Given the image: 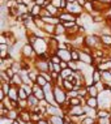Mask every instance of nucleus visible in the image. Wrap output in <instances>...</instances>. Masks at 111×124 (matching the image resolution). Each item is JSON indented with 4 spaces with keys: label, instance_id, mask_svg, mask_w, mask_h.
Here are the masks:
<instances>
[{
    "label": "nucleus",
    "instance_id": "obj_8",
    "mask_svg": "<svg viewBox=\"0 0 111 124\" xmlns=\"http://www.w3.org/2000/svg\"><path fill=\"white\" fill-rule=\"evenodd\" d=\"M85 105H88L89 107H92V108H98V106H99L98 97H88Z\"/></svg>",
    "mask_w": 111,
    "mask_h": 124
},
{
    "label": "nucleus",
    "instance_id": "obj_30",
    "mask_svg": "<svg viewBox=\"0 0 111 124\" xmlns=\"http://www.w3.org/2000/svg\"><path fill=\"white\" fill-rule=\"evenodd\" d=\"M110 93H111V88H110Z\"/></svg>",
    "mask_w": 111,
    "mask_h": 124
},
{
    "label": "nucleus",
    "instance_id": "obj_15",
    "mask_svg": "<svg viewBox=\"0 0 111 124\" xmlns=\"http://www.w3.org/2000/svg\"><path fill=\"white\" fill-rule=\"evenodd\" d=\"M69 106H82V99L80 97H73V98H68Z\"/></svg>",
    "mask_w": 111,
    "mask_h": 124
},
{
    "label": "nucleus",
    "instance_id": "obj_13",
    "mask_svg": "<svg viewBox=\"0 0 111 124\" xmlns=\"http://www.w3.org/2000/svg\"><path fill=\"white\" fill-rule=\"evenodd\" d=\"M67 33V29L65 26L63 25V22H60V24H58L55 26V35L54 37H60V35H65Z\"/></svg>",
    "mask_w": 111,
    "mask_h": 124
},
{
    "label": "nucleus",
    "instance_id": "obj_22",
    "mask_svg": "<svg viewBox=\"0 0 111 124\" xmlns=\"http://www.w3.org/2000/svg\"><path fill=\"white\" fill-rule=\"evenodd\" d=\"M50 60H51L54 64H60V62H62V59H60L58 55H52L51 58H50Z\"/></svg>",
    "mask_w": 111,
    "mask_h": 124
},
{
    "label": "nucleus",
    "instance_id": "obj_4",
    "mask_svg": "<svg viewBox=\"0 0 111 124\" xmlns=\"http://www.w3.org/2000/svg\"><path fill=\"white\" fill-rule=\"evenodd\" d=\"M56 55H58L62 60H64V62L72 60V58H71V50H68V48H59L58 52H56Z\"/></svg>",
    "mask_w": 111,
    "mask_h": 124
},
{
    "label": "nucleus",
    "instance_id": "obj_18",
    "mask_svg": "<svg viewBox=\"0 0 111 124\" xmlns=\"http://www.w3.org/2000/svg\"><path fill=\"white\" fill-rule=\"evenodd\" d=\"M73 73H75V72H73V71H72V69H71V68H69V67H68V68H65V69H63V71H62V72H60V75H62V77H63V78H64V80H65V78H68V77H69V76H72V75H73Z\"/></svg>",
    "mask_w": 111,
    "mask_h": 124
},
{
    "label": "nucleus",
    "instance_id": "obj_26",
    "mask_svg": "<svg viewBox=\"0 0 111 124\" xmlns=\"http://www.w3.org/2000/svg\"><path fill=\"white\" fill-rule=\"evenodd\" d=\"M12 124H21V123H20V122H18V120H15V122H13Z\"/></svg>",
    "mask_w": 111,
    "mask_h": 124
},
{
    "label": "nucleus",
    "instance_id": "obj_19",
    "mask_svg": "<svg viewBox=\"0 0 111 124\" xmlns=\"http://www.w3.org/2000/svg\"><path fill=\"white\" fill-rule=\"evenodd\" d=\"M28 98H29V94L25 92V89L22 86H20L18 88V99H28Z\"/></svg>",
    "mask_w": 111,
    "mask_h": 124
},
{
    "label": "nucleus",
    "instance_id": "obj_24",
    "mask_svg": "<svg viewBox=\"0 0 111 124\" xmlns=\"http://www.w3.org/2000/svg\"><path fill=\"white\" fill-rule=\"evenodd\" d=\"M60 67H62V71H63V69H65V68H68V62L62 60V62H60Z\"/></svg>",
    "mask_w": 111,
    "mask_h": 124
},
{
    "label": "nucleus",
    "instance_id": "obj_17",
    "mask_svg": "<svg viewBox=\"0 0 111 124\" xmlns=\"http://www.w3.org/2000/svg\"><path fill=\"white\" fill-rule=\"evenodd\" d=\"M63 88H64L67 92L68 90H72V89H75V84H73L72 81H69L68 78H65L64 81H63Z\"/></svg>",
    "mask_w": 111,
    "mask_h": 124
},
{
    "label": "nucleus",
    "instance_id": "obj_5",
    "mask_svg": "<svg viewBox=\"0 0 111 124\" xmlns=\"http://www.w3.org/2000/svg\"><path fill=\"white\" fill-rule=\"evenodd\" d=\"M47 118L50 120V124H65L64 116L60 115H47Z\"/></svg>",
    "mask_w": 111,
    "mask_h": 124
},
{
    "label": "nucleus",
    "instance_id": "obj_20",
    "mask_svg": "<svg viewBox=\"0 0 111 124\" xmlns=\"http://www.w3.org/2000/svg\"><path fill=\"white\" fill-rule=\"evenodd\" d=\"M47 82H48V81H47V80L45 78V76L39 73V75H38V77H37V84H38L39 86H42V88H43V86H45Z\"/></svg>",
    "mask_w": 111,
    "mask_h": 124
},
{
    "label": "nucleus",
    "instance_id": "obj_2",
    "mask_svg": "<svg viewBox=\"0 0 111 124\" xmlns=\"http://www.w3.org/2000/svg\"><path fill=\"white\" fill-rule=\"evenodd\" d=\"M65 11L71 12L72 15H75L76 17H80V16H82L84 8H82V7L80 5L77 1H75V3H68V7H67Z\"/></svg>",
    "mask_w": 111,
    "mask_h": 124
},
{
    "label": "nucleus",
    "instance_id": "obj_21",
    "mask_svg": "<svg viewBox=\"0 0 111 124\" xmlns=\"http://www.w3.org/2000/svg\"><path fill=\"white\" fill-rule=\"evenodd\" d=\"M63 25L65 26V29H72V28H75L77 24H76V21H65V22H63Z\"/></svg>",
    "mask_w": 111,
    "mask_h": 124
},
{
    "label": "nucleus",
    "instance_id": "obj_28",
    "mask_svg": "<svg viewBox=\"0 0 111 124\" xmlns=\"http://www.w3.org/2000/svg\"><path fill=\"white\" fill-rule=\"evenodd\" d=\"M68 124H77V123H75V122H71V123H68Z\"/></svg>",
    "mask_w": 111,
    "mask_h": 124
},
{
    "label": "nucleus",
    "instance_id": "obj_3",
    "mask_svg": "<svg viewBox=\"0 0 111 124\" xmlns=\"http://www.w3.org/2000/svg\"><path fill=\"white\" fill-rule=\"evenodd\" d=\"M58 17L60 18V21H62V22H65V21H76V20H77L76 16L72 15V13L68 12V11H62V12L59 13Z\"/></svg>",
    "mask_w": 111,
    "mask_h": 124
},
{
    "label": "nucleus",
    "instance_id": "obj_14",
    "mask_svg": "<svg viewBox=\"0 0 111 124\" xmlns=\"http://www.w3.org/2000/svg\"><path fill=\"white\" fill-rule=\"evenodd\" d=\"M28 103H29V108L32 110V108H34V107H37L39 105V99L37 98L34 94H32V95H29V98H28Z\"/></svg>",
    "mask_w": 111,
    "mask_h": 124
},
{
    "label": "nucleus",
    "instance_id": "obj_7",
    "mask_svg": "<svg viewBox=\"0 0 111 124\" xmlns=\"http://www.w3.org/2000/svg\"><path fill=\"white\" fill-rule=\"evenodd\" d=\"M99 81H102V72H101L97 67H94V71L92 72V82L97 84Z\"/></svg>",
    "mask_w": 111,
    "mask_h": 124
},
{
    "label": "nucleus",
    "instance_id": "obj_11",
    "mask_svg": "<svg viewBox=\"0 0 111 124\" xmlns=\"http://www.w3.org/2000/svg\"><path fill=\"white\" fill-rule=\"evenodd\" d=\"M88 95L89 97H98L99 95V90L97 89V86L94 84H88Z\"/></svg>",
    "mask_w": 111,
    "mask_h": 124
},
{
    "label": "nucleus",
    "instance_id": "obj_1",
    "mask_svg": "<svg viewBox=\"0 0 111 124\" xmlns=\"http://www.w3.org/2000/svg\"><path fill=\"white\" fill-rule=\"evenodd\" d=\"M21 58L22 59H33V58H37V52H35V50L34 47H33V45H30V43H25V45L22 46V48H21Z\"/></svg>",
    "mask_w": 111,
    "mask_h": 124
},
{
    "label": "nucleus",
    "instance_id": "obj_25",
    "mask_svg": "<svg viewBox=\"0 0 111 124\" xmlns=\"http://www.w3.org/2000/svg\"><path fill=\"white\" fill-rule=\"evenodd\" d=\"M86 1H88V0H77V3H79V4H80V5H81V7H82V8H84V5H85V4H86Z\"/></svg>",
    "mask_w": 111,
    "mask_h": 124
},
{
    "label": "nucleus",
    "instance_id": "obj_16",
    "mask_svg": "<svg viewBox=\"0 0 111 124\" xmlns=\"http://www.w3.org/2000/svg\"><path fill=\"white\" fill-rule=\"evenodd\" d=\"M71 58L73 62H80V48L71 50Z\"/></svg>",
    "mask_w": 111,
    "mask_h": 124
},
{
    "label": "nucleus",
    "instance_id": "obj_10",
    "mask_svg": "<svg viewBox=\"0 0 111 124\" xmlns=\"http://www.w3.org/2000/svg\"><path fill=\"white\" fill-rule=\"evenodd\" d=\"M55 26L54 24H45V26H43V31L46 33L48 37H54L55 35Z\"/></svg>",
    "mask_w": 111,
    "mask_h": 124
},
{
    "label": "nucleus",
    "instance_id": "obj_23",
    "mask_svg": "<svg viewBox=\"0 0 111 124\" xmlns=\"http://www.w3.org/2000/svg\"><path fill=\"white\" fill-rule=\"evenodd\" d=\"M37 124H50V120H48V118H42Z\"/></svg>",
    "mask_w": 111,
    "mask_h": 124
},
{
    "label": "nucleus",
    "instance_id": "obj_6",
    "mask_svg": "<svg viewBox=\"0 0 111 124\" xmlns=\"http://www.w3.org/2000/svg\"><path fill=\"white\" fill-rule=\"evenodd\" d=\"M101 43L103 45L105 48H111V35L110 34H101Z\"/></svg>",
    "mask_w": 111,
    "mask_h": 124
},
{
    "label": "nucleus",
    "instance_id": "obj_9",
    "mask_svg": "<svg viewBox=\"0 0 111 124\" xmlns=\"http://www.w3.org/2000/svg\"><path fill=\"white\" fill-rule=\"evenodd\" d=\"M41 12H42V7L38 5V4H32L30 7V15L33 16V17H39L41 16Z\"/></svg>",
    "mask_w": 111,
    "mask_h": 124
},
{
    "label": "nucleus",
    "instance_id": "obj_12",
    "mask_svg": "<svg viewBox=\"0 0 111 124\" xmlns=\"http://www.w3.org/2000/svg\"><path fill=\"white\" fill-rule=\"evenodd\" d=\"M46 9L50 12V15L54 16V17H58V16H59V13L62 12V9H59L58 7H55V5L52 4V3H51V4H48V5H47V7H46Z\"/></svg>",
    "mask_w": 111,
    "mask_h": 124
},
{
    "label": "nucleus",
    "instance_id": "obj_27",
    "mask_svg": "<svg viewBox=\"0 0 111 124\" xmlns=\"http://www.w3.org/2000/svg\"><path fill=\"white\" fill-rule=\"evenodd\" d=\"M68 3H75V1H77V0H67Z\"/></svg>",
    "mask_w": 111,
    "mask_h": 124
},
{
    "label": "nucleus",
    "instance_id": "obj_29",
    "mask_svg": "<svg viewBox=\"0 0 111 124\" xmlns=\"http://www.w3.org/2000/svg\"><path fill=\"white\" fill-rule=\"evenodd\" d=\"M92 1H97V0H92Z\"/></svg>",
    "mask_w": 111,
    "mask_h": 124
}]
</instances>
